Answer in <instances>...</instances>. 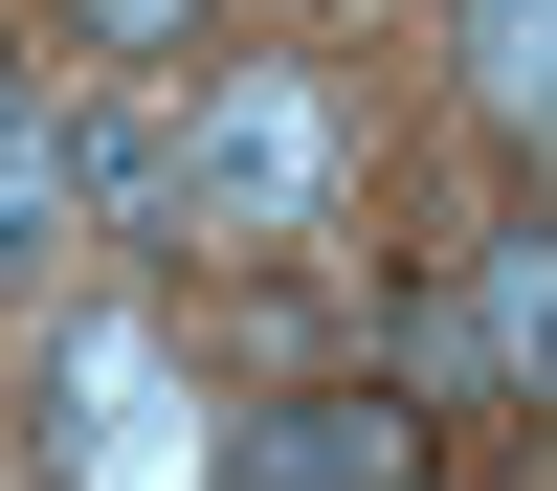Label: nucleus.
I'll use <instances>...</instances> for the list:
<instances>
[{"instance_id":"nucleus-10","label":"nucleus","mask_w":557,"mask_h":491,"mask_svg":"<svg viewBox=\"0 0 557 491\" xmlns=\"http://www.w3.org/2000/svg\"><path fill=\"white\" fill-rule=\"evenodd\" d=\"M424 491H446V469H424Z\"/></svg>"},{"instance_id":"nucleus-6","label":"nucleus","mask_w":557,"mask_h":491,"mask_svg":"<svg viewBox=\"0 0 557 491\" xmlns=\"http://www.w3.org/2000/svg\"><path fill=\"white\" fill-rule=\"evenodd\" d=\"M446 67L491 134H557V0H446Z\"/></svg>"},{"instance_id":"nucleus-1","label":"nucleus","mask_w":557,"mask_h":491,"mask_svg":"<svg viewBox=\"0 0 557 491\" xmlns=\"http://www.w3.org/2000/svg\"><path fill=\"white\" fill-rule=\"evenodd\" d=\"M335 201H357L335 67H201L178 89V246H312Z\"/></svg>"},{"instance_id":"nucleus-2","label":"nucleus","mask_w":557,"mask_h":491,"mask_svg":"<svg viewBox=\"0 0 557 491\" xmlns=\"http://www.w3.org/2000/svg\"><path fill=\"white\" fill-rule=\"evenodd\" d=\"M45 446H67V491H223L201 402H178V357L134 335V312H89V335L45 357Z\"/></svg>"},{"instance_id":"nucleus-5","label":"nucleus","mask_w":557,"mask_h":491,"mask_svg":"<svg viewBox=\"0 0 557 491\" xmlns=\"http://www.w3.org/2000/svg\"><path fill=\"white\" fill-rule=\"evenodd\" d=\"M469 357H491V402H557V223H491V268H469Z\"/></svg>"},{"instance_id":"nucleus-9","label":"nucleus","mask_w":557,"mask_h":491,"mask_svg":"<svg viewBox=\"0 0 557 491\" xmlns=\"http://www.w3.org/2000/svg\"><path fill=\"white\" fill-rule=\"evenodd\" d=\"M23 112H45V89H23V45H0V134H23Z\"/></svg>"},{"instance_id":"nucleus-3","label":"nucleus","mask_w":557,"mask_h":491,"mask_svg":"<svg viewBox=\"0 0 557 491\" xmlns=\"http://www.w3.org/2000/svg\"><path fill=\"white\" fill-rule=\"evenodd\" d=\"M223 491H424V402L401 380H290L268 425H223Z\"/></svg>"},{"instance_id":"nucleus-8","label":"nucleus","mask_w":557,"mask_h":491,"mask_svg":"<svg viewBox=\"0 0 557 491\" xmlns=\"http://www.w3.org/2000/svg\"><path fill=\"white\" fill-rule=\"evenodd\" d=\"M67 23H89V45H134V67H157V45L201 23V0H67Z\"/></svg>"},{"instance_id":"nucleus-4","label":"nucleus","mask_w":557,"mask_h":491,"mask_svg":"<svg viewBox=\"0 0 557 491\" xmlns=\"http://www.w3.org/2000/svg\"><path fill=\"white\" fill-rule=\"evenodd\" d=\"M45 157H67L89 223H178V112H157V89H67V112H45Z\"/></svg>"},{"instance_id":"nucleus-7","label":"nucleus","mask_w":557,"mask_h":491,"mask_svg":"<svg viewBox=\"0 0 557 491\" xmlns=\"http://www.w3.org/2000/svg\"><path fill=\"white\" fill-rule=\"evenodd\" d=\"M67 223H89V201H67V157H45V112H23V134H0V291H45Z\"/></svg>"}]
</instances>
